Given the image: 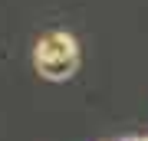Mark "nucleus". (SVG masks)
Here are the masks:
<instances>
[{
    "label": "nucleus",
    "instance_id": "f257e3e1",
    "mask_svg": "<svg viewBox=\"0 0 148 141\" xmlns=\"http://www.w3.org/2000/svg\"><path fill=\"white\" fill-rule=\"evenodd\" d=\"M33 66L43 79L49 82H63L76 72L79 66V46L76 40L63 30H53V33H43L33 46Z\"/></svg>",
    "mask_w": 148,
    "mask_h": 141
}]
</instances>
